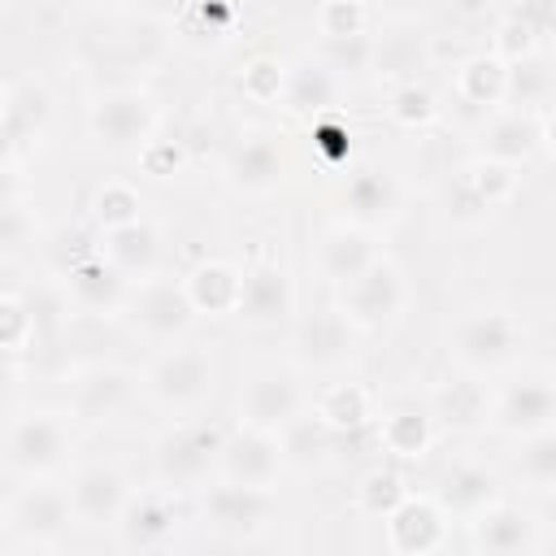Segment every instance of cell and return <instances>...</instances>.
<instances>
[{
  "mask_svg": "<svg viewBox=\"0 0 556 556\" xmlns=\"http://www.w3.org/2000/svg\"><path fill=\"white\" fill-rule=\"evenodd\" d=\"M447 361L469 378H495L513 369L526 348V326L508 308H465L443 334Z\"/></svg>",
  "mask_w": 556,
  "mask_h": 556,
  "instance_id": "6da1fadb",
  "label": "cell"
},
{
  "mask_svg": "<svg viewBox=\"0 0 556 556\" xmlns=\"http://www.w3.org/2000/svg\"><path fill=\"white\" fill-rule=\"evenodd\" d=\"M74 456V426L56 408H13L4 426V469L17 482L56 478Z\"/></svg>",
  "mask_w": 556,
  "mask_h": 556,
  "instance_id": "7a4b0ae2",
  "label": "cell"
},
{
  "mask_svg": "<svg viewBox=\"0 0 556 556\" xmlns=\"http://www.w3.org/2000/svg\"><path fill=\"white\" fill-rule=\"evenodd\" d=\"M222 439L226 430L200 421V417H178L152 439V482L182 495V491H204L217 478L222 460Z\"/></svg>",
  "mask_w": 556,
  "mask_h": 556,
  "instance_id": "3957f363",
  "label": "cell"
},
{
  "mask_svg": "<svg viewBox=\"0 0 556 556\" xmlns=\"http://www.w3.org/2000/svg\"><path fill=\"white\" fill-rule=\"evenodd\" d=\"M213 382H217L213 352L200 343H187V339L174 348H161L148 361V369L139 374L143 404H152L169 417H191L213 395Z\"/></svg>",
  "mask_w": 556,
  "mask_h": 556,
  "instance_id": "277c9868",
  "label": "cell"
},
{
  "mask_svg": "<svg viewBox=\"0 0 556 556\" xmlns=\"http://www.w3.org/2000/svg\"><path fill=\"white\" fill-rule=\"evenodd\" d=\"M74 508L65 486L43 482H22L9 504H4V556H22V552H61V534L70 530Z\"/></svg>",
  "mask_w": 556,
  "mask_h": 556,
  "instance_id": "5b68a950",
  "label": "cell"
},
{
  "mask_svg": "<svg viewBox=\"0 0 556 556\" xmlns=\"http://www.w3.org/2000/svg\"><path fill=\"white\" fill-rule=\"evenodd\" d=\"M408 300H413V287H408L404 269L387 252L365 274H356L352 282H343L334 291V308H339V317L356 334H382V330H391L408 313Z\"/></svg>",
  "mask_w": 556,
  "mask_h": 556,
  "instance_id": "8992f818",
  "label": "cell"
},
{
  "mask_svg": "<svg viewBox=\"0 0 556 556\" xmlns=\"http://www.w3.org/2000/svg\"><path fill=\"white\" fill-rule=\"evenodd\" d=\"M161 126V109L143 87H109L87 104V135L100 152L139 156Z\"/></svg>",
  "mask_w": 556,
  "mask_h": 556,
  "instance_id": "52a82bcc",
  "label": "cell"
},
{
  "mask_svg": "<svg viewBox=\"0 0 556 556\" xmlns=\"http://www.w3.org/2000/svg\"><path fill=\"white\" fill-rule=\"evenodd\" d=\"M486 426L504 439H530L556 426V374L552 369H517L486 395Z\"/></svg>",
  "mask_w": 556,
  "mask_h": 556,
  "instance_id": "ba28073f",
  "label": "cell"
},
{
  "mask_svg": "<svg viewBox=\"0 0 556 556\" xmlns=\"http://www.w3.org/2000/svg\"><path fill=\"white\" fill-rule=\"evenodd\" d=\"M287 174H291V152H287V143H282L278 130L248 126L222 152V182L235 195H243V200L274 195L287 182Z\"/></svg>",
  "mask_w": 556,
  "mask_h": 556,
  "instance_id": "9c48e42d",
  "label": "cell"
},
{
  "mask_svg": "<svg viewBox=\"0 0 556 556\" xmlns=\"http://www.w3.org/2000/svg\"><path fill=\"white\" fill-rule=\"evenodd\" d=\"M126 317L135 326V334L152 348H174L191 334L195 326V304L187 295V282L182 278H165V274H152L143 282H135L130 291V304H126Z\"/></svg>",
  "mask_w": 556,
  "mask_h": 556,
  "instance_id": "30bf717a",
  "label": "cell"
},
{
  "mask_svg": "<svg viewBox=\"0 0 556 556\" xmlns=\"http://www.w3.org/2000/svg\"><path fill=\"white\" fill-rule=\"evenodd\" d=\"M0 126H4V174L17 178L26 156L39 152L52 126V96L39 78H9L4 83V104H0Z\"/></svg>",
  "mask_w": 556,
  "mask_h": 556,
  "instance_id": "8fae6325",
  "label": "cell"
},
{
  "mask_svg": "<svg viewBox=\"0 0 556 556\" xmlns=\"http://www.w3.org/2000/svg\"><path fill=\"white\" fill-rule=\"evenodd\" d=\"M130 291H135V282L100 248L74 256L61 269V300H65V308H74L83 317H122L130 304Z\"/></svg>",
  "mask_w": 556,
  "mask_h": 556,
  "instance_id": "7c38bea8",
  "label": "cell"
},
{
  "mask_svg": "<svg viewBox=\"0 0 556 556\" xmlns=\"http://www.w3.org/2000/svg\"><path fill=\"white\" fill-rule=\"evenodd\" d=\"M200 517L226 543H256L269 530V521H274V500L261 486L213 478L200 491Z\"/></svg>",
  "mask_w": 556,
  "mask_h": 556,
  "instance_id": "4fadbf2b",
  "label": "cell"
},
{
  "mask_svg": "<svg viewBox=\"0 0 556 556\" xmlns=\"http://www.w3.org/2000/svg\"><path fill=\"white\" fill-rule=\"evenodd\" d=\"M135 400H143L139 374L113 361H96L70 374V417H83L91 426H113L130 413Z\"/></svg>",
  "mask_w": 556,
  "mask_h": 556,
  "instance_id": "5bb4252c",
  "label": "cell"
},
{
  "mask_svg": "<svg viewBox=\"0 0 556 556\" xmlns=\"http://www.w3.org/2000/svg\"><path fill=\"white\" fill-rule=\"evenodd\" d=\"M235 408H239V421H248V426L282 430V426H291L300 413H308L313 400H308L304 382H300L291 369H282V365H261V369H252V374L243 378Z\"/></svg>",
  "mask_w": 556,
  "mask_h": 556,
  "instance_id": "9a60e30c",
  "label": "cell"
},
{
  "mask_svg": "<svg viewBox=\"0 0 556 556\" xmlns=\"http://www.w3.org/2000/svg\"><path fill=\"white\" fill-rule=\"evenodd\" d=\"M282 469H287V456H282L278 430H261V426H248V421H239L235 430H226L217 478L274 491V482L282 478Z\"/></svg>",
  "mask_w": 556,
  "mask_h": 556,
  "instance_id": "2e32d148",
  "label": "cell"
},
{
  "mask_svg": "<svg viewBox=\"0 0 556 556\" xmlns=\"http://www.w3.org/2000/svg\"><path fill=\"white\" fill-rule=\"evenodd\" d=\"M65 495H70V508H74V526L113 530L135 491H130V482L117 465L87 460V465H74V473L65 482Z\"/></svg>",
  "mask_w": 556,
  "mask_h": 556,
  "instance_id": "e0dca14e",
  "label": "cell"
},
{
  "mask_svg": "<svg viewBox=\"0 0 556 556\" xmlns=\"http://www.w3.org/2000/svg\"><path fill=\"white\" fill-rule=\"evenodd\" d=\"M178 526H182L178 495L165 486H152V491L130 495V504L122 508L113 526V543L122 552H161L178 539Z\"/></svg>",
  "mask_w": 556,
  "mask_h": 556,
  "instance_id": "ac0fdd59",
  "label": "cell"
},
{
  "mask_svg": "<svg viewBox=\"0 0 556 556\" xmlns=\"http://www.w3.org/2000/svg\"><path fill=\"white\" fill-rule=\"evenodd\" d=\"M295 313V282L287 274V265L261 256L243 269V295H239V308L235 317L248 326V330H278L282 321H291Z\"/></svg>",
  "mask_w": 556,
  "mask_h": 556,
  "instance_id": "d6986e66",
  "label": "cell"
},
{
  "mask_svg": "<svg viewBox=\"0 0 556 556\" xmlns=\"http://www.w3.org/2000/svg\"><path fill=\"white\" fill-rule=\"evenodd\" d=\"M469 543L473 552H491V556H526L543 547V521L521 504L495 500L486 513L469 521Z\"/></svg>",
  "mask_w": 556,
  "mask_h": 556,
  "instance_id": "ffe728a7",
  "label": "cell"
},
{
  "mask_svg": "<svg viewBox=\"0 0 556 556\" xmlns=\"http://www.w3.org/2000/svg\"><path fill=\"white\" fill-rule=\"evenodd\" d=\"M400 182L387 174V169H352L343 178V191H339V208H343V222L378 235V230H391L395 217H400Z\"/></svg>",
  "mask_w": 556,
  "mask_h": 556,
  "instance_id": "44dd1931",
  "label": "cell"
},
{
  "mask_svg": "<svg viewBox=\"0 0 556 556\" xmlns=\"http://www.w3.org/2000/svg\"><path fill=\"white\" fill-rule=\"evenodd\" d=\"M378 256H382V252H378L374 235L339 217L334 226L321 230V239H317V248H313V269H317V278H321L326 287L339 291L343 282H352L356 274H365Z\"/></svg>",
  "mask_w": 556,
  "mask_h": 556,
  "instance_id": "7402d4cb",
  "label": "cell"
},
{
  "mask_svg": "<svg viewBox=\"0 0 556 556\" xmlns=\"http://www.w3.org/2000/svg\"><path fill=\"white\" fill-rule=\"evenodd\" d=\"M539 148H543V117L534 109H504L482 126L478 161L521 169Z\"/></svg>",
  "mask_w": 556,
  "mask_h": 556,
  "instance_id": "603a6c76",
  "label": "cell"
},
{
  "mask_svg": "<svg viewBox=\"0 0 556 556\" xmlns=\"http://www.w3.org/2000/svg\"><path fill=\"white\" fill-rule=\"evenodd\" d=\"M434 500L447 513V521H465L469 526L478 513H486L504 495H500V478L482 460H452L434 482Z\"/></svg>",
  "mask_w": 556,
  "mask_h": 556,
  "instance_id": "cb8c5ba5",
  "label": "cell"
},
{
  "mask_svg": "<svg viewBox=\"0 0 556 556\" xmlns=\"http://www.w3.org/2000/svg\"><path fill=\"white\" fill-rule=\"evenodd\" d=\"M352 326L339 317V308H326L308 321L295 326V339H291V356L295 365L304 369H317V374H330V369H343L348 356H352Z\"/></svg>",
  "mask_w": 556,
  "mask_h": 556,
  "instance_id": "d4e9b609",
  "label": "cell"
},
{
  "mask_svg": "<svg viewBox=\"0 0 556 556\" xmlns=\"http://www.w3.org/2000/svg\"><path fill=\"white\" fill-rule=\"evenodd\" d=\"M517 191V169L491 165V161H473L469 169H460L456 191H452V213L456 222H486L495 208H504Z\"/></svg>",
  "mask_w": 556,
  "mask_h": 556,
  "instance_id": "484cf974",
  "label": "cell"
},
{
  "mask_svg": "<svg viewBox=\"0 0 556 556\" xmlns=\"http://www.w3.org/2000/svg\"><path fill=\"white\" fill-rule=\"evenodd\" d=\"M100 252L130 278V282H143L152 274H161V230L139 217V222H126V226H113V230H100Z\"/></svg>",
  "mask_w": 556,
  "mask_h": 556,
  "instance_id": "4316f807",
  "label": "cell"
},
{
  "mask_svg": "<svg viewBox=\"0 0 556 556\" xmlns=\"http://www.w3.org/2000/svg\"><path fill=\"white\" fill-rule=\"evenodd\" d=\"M278 439H282V456H287V469H300V473H317V469H326L330 460H334V447H339V430L317 413V408H308V413H300L291 426H282L278 430Z\"/></svg>",
  "mask_w": 556,
  "mask_h": 556,
  "instance_id": "83f0119b",
  "label": "cell"
},
{
  "mask_svg": "<svg viewBox=\"0 0 556 556\" xmlns=\"http://www.w3.org/2000/svg\"><path fill=\"white\" fill-rule=\"evenodd\" d=\"M447 513L434 495H408L395 513H387V543L395 552H430L443 543Z\"/></svg>",
  "mask_w": 556,
  "mask_h": 556,
  "instance_id": "f1b7e54d",
  "label": "cell"
},
{
  "mask_svg": "<svg viewBox=\"0 0 556 556\" xmlns=\"http://www.w3.org/2000/svg\"><path fill=\"white\" fill-rule=\"evenodd\" d=\"M182 282H187V295H191L200 317H235L239 295H243V269L239 265L213 256V261H200L195 269H187Z\"/></svg>",
  "mask_w": 556,
  "mask_h": 556,
  "instance_id": "f546056e",
  "label": "cell"
},
{
  "mask_svg": "<svg viewBox=\"0 0 556 556\" xmlns=\"http://www.w3.org/2000/svg\"><path fill=\"white\" fill-rule=\"evenodd\" d=\"M378 421V443L395 456V460H417L430 452L434 443V413L417 408V404H395L387 413L374 417Z\"/></svg>",
  "mask_w": 556,
  "mask_h": 556,
  "instance_id": "4dcf8cb0",
  "label": "cell"
},
{
  "mask_svg": "<svg viewBox=\"0 0 556 556\" xmlns=\"http://www.w3.org/2000/svg\"><path fill=\"white\" fill-rule=\"evenodd\" d=\"M456 91L473 109L508 104V61L500 52H478L456 70Z\"/></svg>",
  "mask_w": 556,
  "mask_h": 556,
  "instance_id": "1f68e13d",
  "label": "cell"
},
{
  "mask_svg": "<svg viewBox=\"0 0 556 556\" xmlns=\"http://www.w3.org/2000/svg\"><path fill=\"white\" fill-rule=\"evenodd\" d=\"M339 83H343V78H339L321 56H313V61H300V65H291V70H287L282 100H287L295 113H321V109H330V104H334Z\"/></svg>",
  "mask_w": 556,
  "mask_h": 556,
  "instance_id": "d6a6232c",
  "label": "cell"
},
{
  "mask_svg": "<svg viewBox=\"0 0 556 556\" xmlns=\"http://www.w3.org/2000/svg\"><path fill=\"white\" fill-rule=\"evenodd\" d=\"M339 434H348V430H361L365 421H374L378 413H374V395L365 391V387H356V382H334V387H326L321 395H317V404H313Z\"/></svg>",
  "mask_w": 556,
  "mask_h": 556,
  "instance_id": "836d02e7",
  "label": "cell"
},
{
  "mask_svg": "<svg viewBox=\"0 0 556 556\" xmlns=\"http://www.w3.org/2000/svg\"><path fill=\"white\" fill-rule=\"evenodd\" d=\"M408 495H413V491H408V482H404V473H400L395 465L369 469V473L361 478V486H356V504H361L369 517H378V521H387V513H395Z\"/></svg>",
  "mask_w": 556,
  "mask_h": 556,
  "instance_id": "e575fe53",
  "label": "cell"
},
{
  "mask_svg": "<svg viewBox=\"0 0 556 556\" xmlns=\"http://www.w3.org/2000/svg\"><path fill=\"white\" fill-rule=\"evenodd\" d=\"M517 478L530 491H556V426L521 439L517 452Z\"/></svg>",
  "mask_w": 556,
  "mask_h": 556,
  "instance_id": "d590c367",
  "label": "cell"
},
{
  "mask_svg": "<svg viewBox=\"0 0 556 556\" xmlns=\"http://www.w3.org/2000/svg\"><path fill=\"white\" fill-rule=\"evenodd\" d=\"M91 217L100 230H113V226H126V222H139L143 217V200L130 182H104L96 195H91Z\"/></svg>",
  "mask_w": 556,
  "mask_h": 556,
  "instance_id": "8d00e7d4",
  "label": "cell"
},
{
  "mask_svg": "<svg viewBox=\"0 0 556 556\" xmlns=\"http://www.w3.org/2000/svg\"><path fill=\"white\" fill-rule=\"evenodd\" d=\"M0 317H4V348H9V361H17L22 352H30V348H35L39 313L26 304V295L4 291V300H0Z\"/></svg>",
  "mask_w": 556,
  "mask_h": 556,
  "instance_id": "74e56055",
  "label": "cell"
},
{
  "mask_svg": "<svg viewBox=\"0 0 556 556\" xmlns=\"http://www.w3.org/2000/svg\"><path fill=\"white\" fill-rule=\"evenodd\" d=\"M35 230H39L35 208L22 200L17 178H9V191H4V213H0V239H4V252H9V256H17L26 243H35Z\"/></svg>",
  "mask_w": 556,
  "mask_h": 556,
  "instance_id": "f35d334b",
  "label": "cell"
},
{
  "mask_svg": "<svg viewBox=\"0 0 556 556\" xmlns=\"http://www.w3.org/2000/svg\"><path fill=\"white\" fill-rule=\"evenodd\" d=\"M391 117H395L400 126H421V122H430V117H434V100H430V91L417 87V83L395 87V91H391Z\"/></svg>",
  "mask_w": 556,
  "mask_h": 556,
  "instance_id": "ab89813d",
  "label": "cell"
},
{
  "mask_svg": "<svg viewBox=\"0 0 556 556\" xmlns=\"http://www.w3.org/2000/svg\"><path fill=\"white\" fill-rule=\"evenodd\" d=\"M348 35H365V9L348 0L321 4V39H348Z\"/></svg>",
  "mask_w": 556,
  "mask_h": 556,
  "instance_id": "60d3db41",
  "label": "cell"
},
{
  "mask_svg": "<svg viewBox=\"0 0 556 556\" xmlns=\"http://www.w3.org/2000/svg\"><path fill=\"white\" fill-rule=\"evenodd\" d=\"M434 0H369V9L387 22H417L421 13H430Z\"/></svg>",
  "mask_w": 556,
  "mask_h": 556,
  "instance_id": "b9f144b4",
  "label": "cell"
},
{
  "mask_svg": "<svg viewBox=\"0 0 556 556\" xmlns=\"http://www.w3.org/2000/svg\"><path fill=\"white\" fill-rule=\"evenodd\" d=\"M139 161H143V165H148V169H152L156 178H169V174H174V169L182 165V152H178V148L169 152V148H165L161 139H152V143H148V148L139 152Z\"/></svg>",
  "mask_w": 556,
  "mask_h": 556,
  "instance_id": "7bdbcfd3",
  "label": "cell"
},
{
  "mask_svg": "<svg viewBox=\"0 0 556 556\" xmlns=\"http://www.w3.org/2000/svg\"><path fill=\"white\" fill-rule=\"evenodd\" d=\"M543 148L556 156V113H547V117H543Z\"/></svg>",
  "mask_w": 556,
  "mask_h": 556,
  "instance_id": "ee69618b",
  "label": "cell"
},
{
  "mask_svg": "<svg viewBox=\"0 0 556 556\" xmlns=\"http://www.w3.org/2000/svg\"><path fill=\"white\" fill-rule=\"evenodd\" d=\"M87 4H126V0H87Z\"/></svg>",
  "mask_w": 556,
  "mask_h": 556,
  "instance_id": "f6af8a7d",
  "label": "cell"
}]
</instances>
